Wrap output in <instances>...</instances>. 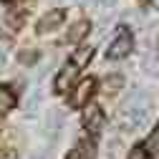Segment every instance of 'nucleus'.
I'll return each instance as SVG.
<instances>
[{
	"mask_svg": "<svg viewBox=\"0 0 159 159\" xmlns=\"http://www.w3.org/2000/svg\"><path fill=\"white\" fill-rule=\"evenodd\" d=\"M131 48H134V38H131V33H129L126 28H119V35L114 38V41L109 43V48H106V58H111V61H119V58L129 56Z\"/></svg>",
	"mask_w": 159,
	"mask_h": 159,
	"instance_id": "obj_2",
	"label": "nucleus"
},
{
	"mask_svg": "<svg viewBox=\"0 0 159 159\" xmlns=\"http://www.w3.org/2000/svg\"><path fill=\"white\" fill-rule=\"evenodd\" d=\"M84 126H86L89 131H93V134L104 126V111L98 109L96 104H89V106H86V111H84Z\"/></svg>",
	"mask_w": 159,
	"mask_h": 159,
	"instance_id": "obj_4",
	"label": "nucleus"
},
{
	"mask_svg": "<svg viewBox=\"0 0 159 159\" xmlns=\"http://www.w3.org/2000/svg\"><path fill=\"white\" fill-rule=\"evenodd\" d=\"M129 159H149V154L144 152V147H134L131 154H129Z\"/></svg>",
	"mask_w": 159,
	"mask_h": 159,
	"instance_id": "obj_14",
	"label": "nucleus"
},
{
	"mask_svg": "<svg viewBox=\"0 0 159 159\" xmlns=\"http://www.w3.org/2000/svg\"><path fill=\"white\" fill-rule=\"evenodd\" d=\"M144 152L147 154H152L154 159H159V126L149 134V139H147V147H144Z\"/></svg>",
	"mask_w": 159,
	"mask_h": 159,
	"instance_id": "obj_10",
	"label": "nucleus"
},
{
	"mask_svg": "<svg viewBox=\"0 0 159 159\" xmlns=\"http://www.w3.org/2000/svg\"><path fill=\"white\" fill-rule=\"evenodd\" d=\"M5 25H15V23L10 20V10H8V5H3V0H0V28H5Z\"/></svg>",
	"mask_w": 159,
	"mask_h": 159,
	"instance_id": "obj_12",
	"label": "nucleus"
},
{
	"mask_svg": "<svg viewBox=\"0 0 159 159\" xmlns=\"http://www.w3.org/2000/svg\"><path fill=\"white\" fill-rule=\"evenodd\" d=\"M76 78H78V66L66 63V66L61 68V73H58V78H56V91L63 93L66 89H71V86L76 84Z\"/></svg>",
	"mask_w": 159,
	"mask_h": 159,
	"instance_id": "obj_3",
	"label": "nucleus"
},
{
	"mask_svg": "<svg viewBox=\"0 0 159 159\" xmlns=\"http://www.w3.org/2000/svg\"><path fill=\"white\" fill-rule=\"evenodd\" d=\"M89 30H91V23H89V20H78V23H73L71 30H68V43H78Z\"/></svg>",
	"mask_w": 159,
	"mask_h": 159,
	"instance_id": "obj_8",
	"label": "nucleus"
},
{
	"mask_svg": "<svg viewBox=\"0 0 159 159\" xmlns=\"http://www.w3.org/2000/svg\"><path fill=\"white\" fill-rule=\"evenodd\" d=\"M61 23H63V10H51V13H46L41 20H38L35 30H38V33H48V30L58 28Z\"/></svg>",
	"mask_w": 159,
	"mask_h": 159,
	"instance_id": "obj_6",
	"label": "nucleus"
},
{
	"mask_svg": "<svg viewBox=\"0 0 159 159\" xmlns=\"http://www.w3.org/2000/svg\"><path fill=\"white\" fill-rule=\"evenodd\" d=\"M5 61H8V53H5V48H3V46H0V68L5 66Z\"/></svg>",
	"mask_w": 159,
	"mask_h": 159,
	"instance_id": "obj_16",
	"label": "nucleus"
},
{
	"mask_svg": "<svg viewBox=\"0 0 159 159\" xmlns=\"http://www.w3.org/2000/svg\"><path fill=\"white\" fill-rule=\"evenodd\" d=\"M35 159H41V157H35Z\"/></svg>",
	"mask_w": 159,
	"mask_h": 159,
	"instance_id": "obj_17",
	"label": "nucleus"
},
{
	"mask_svg": "<svg viewBox=\"0 0 159 159\" xmlns=\"http://www.w3.org/2000/svg\"><path fill=\"white\" fill-rule=\"evenodd\" d=\"M93 86H96L93 78H86V81L78 84V89H76V91H73V96H71V106H73V109L84 106L89 98H91V93H93Z\"/></svg>",
	"mask_w": 159,
	"mask_h": 159,
	"instance_id": "obj_5",
	"label": "nucleus"
},
{
	"mask_svg": "<svg viewBox=\"0 0 159 159\" xmlns=\"http://www.w3.org/2000/svg\"><path fill=\"white\" fill-rule=\"evenodd\" d=\"M30 61H35V56H33L30 51H23V53H20V63H30Z\"/></svg>",
	"mask_w": 159,
	"mask_h": 159,
	"instance_id": "obj_15",
	"label": "nucleus"
},
{
	"mask_svg": "<svg viewBox=\"0 0 159 159\" xmlns=\"http://www.w3.org/2000/svg\"><path fill=\"white\" fill-rule=\"evenodd\" d=\"M15 106V93L8 86H0V114H5Z\"/></svg>",
	"mask_w": 159,
	"mask_h": 159,
	"instance_id": "obj_9",
	"label": "nucleus"
},
{
	"mask_svg": "<svg viewBox=\"0 0 159 159\" xmlns=\"http://www.w3.org/2000/svg\"><path fill=\"white\" fill-rule=\"evenodd\" d=\"M38 104H41V89H35V91H33V96H30V101L25 104V109H28V111H35Z\"/></svg>",
	"mask_w": 159,
	"mask_h": 159,
	"instance_id": "obj_13",
	"label": "nucleus"
},
{
	"mask_svg": "<svg viewBox=\"0 0 159 159\" xmlns=\"http://www.w3.org/2000/svg\"><path fill=\"white\" fill-rule=\"evenodd\" d=\"M91 53H93V51H91V46H89V48H78L71 63H73V66H86V63L91 61Z\"/></svg>",
	"mask_w": 159,
	"mask_h": 159,
	"instance_id": "obj_11",
	"label": "nucleus"
},
{
	"mask_svg": "<svg viewBox=\"0 0 159 159\" xmlns=\"http://www.w3.org/2000/svg\"><path fill=\"white\" fill-rule=\"evenodd\" d=\"M93 157H96V147L91 142H78L68 152V159H93Z\"/></svg>",
	"mask_w": 159,
	"mask_h": 159,
	"instance_id": "obj_7",
	"label": "nucleus"
},
{
	"mask_svg": "<svg viewBox=\"0 0 159 159\" xmlns=\"http://www.w3.org/2000/svg\"><path fill=\"white\" fill-rule=\"evenodd\" d=\"M149 116H152L149 96L142 93V91H136L121 104V109H119V124H121V129H126V131H139V129L147 126Z\"/></svg>",
	"mask_w": 159,
	"mask_h": 159,
	"instance_id": "obj_1",
	"label": "nucleus"
}]
</instances>
